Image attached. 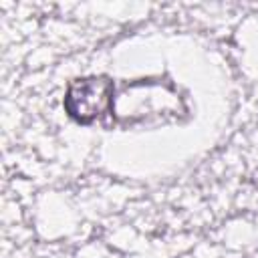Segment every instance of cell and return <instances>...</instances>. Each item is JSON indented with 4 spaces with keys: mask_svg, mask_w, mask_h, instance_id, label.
Instances as JSON below:
<instances>
[{
    "mask_svg": "<svg viewBox=\"0 0 258 258\" xmlns=\"http://www.w3.org/2000/svg\"><path fill=\"white\" fill-rule=\"evenodd\" d=\"M113 99V81L107 77H85L69 85L64 95V111L81 125L99 119Z\"/></svg>",
    "mask_w": 258,
    "mask_h": 258,
    "instance_id": "obj_1",
    "label": "cell"
}]
</instances>
